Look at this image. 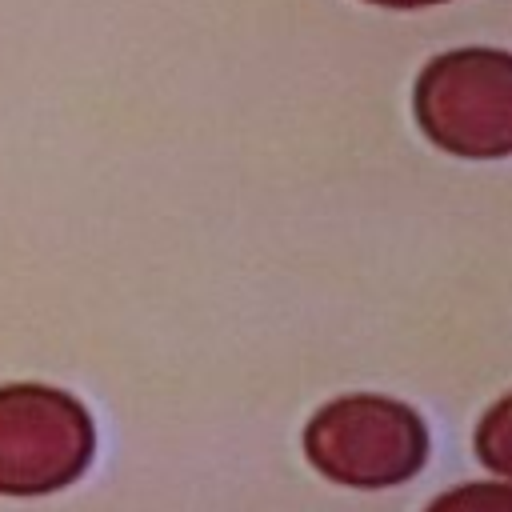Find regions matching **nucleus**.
<instances>
[{
	"mask_svg": "<svg viewBox=\"0 0 512 512\" xmlns=\"http://www.w3.org/2000/svg\"><path fill=\"white\" fill-rule=\"evenodd\" d=\"M420 132L460 160L512 156V52L456 48L424 64L412 92Z\"/></svg>",
	"mask_w": 512,
	"mask_h": 512,
	"instance_id": "2",
	"label": "nucleus"
},
{
	"mask_svg": "<svg viewBox=\"0 0 512 512\" xmlns=\"http://www.w3.org/2000/svg\"><path fill=\"white\" fill-rule=\"evenodd\" d=\"M432 452L424 416L380 392H348L304 424V460L340 488L380 492L408 484Z\"/></svg>",
	"mask_w": 512,
	"mask_h": 512,
	"instance_id": "1",
	"label": "nucleus"
},
{
	"mask_svg": "<svg viewBox=\"0 0 512 512\" xmlns=\"http://www.w3.org/2000/svg\"><path fill=\"white\" fill-rule=\"evenodd\" d=\"M424 512H512V480H468L436 500H428Z\"/></svg>",
	"mask_w": 512,
	"mask_h": 512,
	"instance_id": "5",
	"label": "nucleus"
},
{
	"mask_svg": "<svg viewBox=\"0 0 512 512\" xmlns=\"http://www.w3.org/2000/svg\"><path fill=\"white\" fill-rule=\"evenodd\" d=\"M380 8H428V4H444V0H368Z\"/></svg>",
	"mask_w": 512,
	"mask_h": 512,
	"instance_id": "6",
	"label": "nucleus"
},
{
	"mask_svg": "<svg viewBox=\"0 0 512 512\" xmlns=\"http://www.w3.org/2000/svg\"><path fill=\"white\" fill-rule=\"evenodd\" d=\"M96 456L92 412L68 388L0 384V496H52L72 488Z\"/></svg>",
	"mask_w": 512,
	"mask_h": 512,
	"instance_id": "3",
	"label": "nucleus"
},
{
	"mask_svg": "<svg viewBox=\"0 0 512 512\" xmlns=\"http://www.w3.org/2000/svg\"><path fill=\"white\" fill-rule=\"evenodd\" d=\"M472 448H476V460L492 476L512 480V392H504L500 400L484 408L472 432Z\"/></svg>",
	"mask_w": 512,
	"mask_h": 512,
	"instance_id": "4",
	"label": "nucleus"
}]
</instances>
